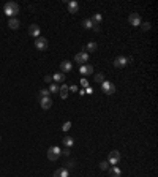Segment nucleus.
I'll return each instance as SVG.
<instances>
[{"instance_id":"nucleus-1","label":"nucleus","mask_w":158,"mask_h":177,"mask_svg":"<svg viewBox=\"0 0 158 177\" xmlns=\"http://www.w3.org/2000/svg\"><path fill=\"white\" fill-rule=\"evenodd\" d=\"M19 11H21V6L16 2H8V3H5V6H3V13L8 18H15Z\"/></svg>"},{"instance_id":"nucleus-2","label":"nucleus","mask_w":158,"mask_h":177,"mask_svg":"<svg viewBox=\"0 0 158 177\" xmlns=\"http://www.w3.org/2000/svg\"><path fill=\"white\" fill-rule=\"evenodd\" d=\"M60 155H62V150H60V147L57 146H52L47 149V158H49L51 161H56L60 158Z\"/></svg>"},{"instance_id":"nucleus-3","label":"nucleus","mask_w":158,"mask_h":177,"mask_svg":"<svg viewBox=\"0 0 158 177\" xmlns=\"http://www.w3.org/2000/svg\"><path fill=\"white\" fill-rule=\"evenodd\" d=\"M120 158H122V155H120V152L119 150H112L111 153H109V158H108V163L109 165H112V166H115L117 163L120 161Z\"/></svg>"},{"instance_id":"nucleus-4","label":"nucleus","mask_w":158,"mask_h":177,"mask_svg":"<svg viewBox=\"0 0 158 177\" xmlns=\"http://www.w3.org/2000/svg\"><path fill=\"white\" fill-rule=\"evenodd\" d=\"M101 90L105 92L106 95H112V93H115V86L112 82H108V81H105L101 84Z\"/></svg>"},{"instance_id":"nucleus-5","label":"nucleus","mask_w":158,"mask_h":177,"mask_svg":"<svg viewBox=\"0 0 158 177\" xmlns=\"http://www.w3.org/2000/svg\"><path fill=\"white\" fill-rule=\"evenodd\" d=\"M35 48L38 49V51H46L47 49V38H37L35 40Z\"/></svg>"},{"instance_id":"nucleus-6","label":"nucleus","mask_w":158,"mask_h":177,"mask_svg":"<svg viewBox=\"0 0 158 177\" xmlns=\"http://www.w3.org/2000/svg\"><path fill=\"white\" fill-rule=\"evenodd\" d=\"M128 22L131 24V25H141V18H139V15L138 13H131V15L128 16Z\"/></svg>"},{"instance_id":"nucleus-7","label":"nucleus","mask_w":158,"mask_h":177,"mask_svg":"<svg viewBox=\"0 0 158 177\" xmlns=\"http://www.w3.org/2000/svg\"><path fill=\"white\" fill-rule=\"evenodd\" d=\"M74 60H76L78 63H87V60H89V54L85 52V51H82V52H79V54H76V57H74Z\"/></svg>"},{"instance_id":"nucleus-8","label":"nucleus","mask_w":158,"mask_h":177,"mask_svg":"<svg viewBox=\"0 0 158 177\" xmlns=\"http://www.w3.org/2000/svg\"><path fill=\"white\" fill-rule=\"evenodd\" d=\"M127 57H123V55H119L117 59L114 60V67H117V68H123V67H127Z\"/></svg>"},{"instance_id":"nucleus-9","label":"nucleus","mask_w":158,"mask_h":177,"mask_svg":"<svg viewBox=\"0 0 158 177\" xmlns=\"http://www.w3.org/2000/svg\"><path fill=\"white\" fill-rule=\"evenodd\" d=\"M66 6H68V11L71 13V15H76L78 13V10H79V3L78 2H66Z\"/></svg>"},{"instance_id":"nucleus-10","label":"nucleus","mask_w":158,"mask_h":177,"mask_svg":"<svg viewBox=\"0 0 158 177\" xmlns=\"http://www.w3.org/2000/svg\"><path fill=\"white\" fill-rule=\"evenodd\" d=\"M60 70H62V71H63V73L71 71V70H73V63H71L70 60H63V62L60 63Z\"/></svg>"},{"instance_id":"nucleus-11","label":"nucleus","mask_w":158,"mask_h":177,"mask_svg":"<svg viewBox=\"0 0 158 177\" xmlns=\"http://www.w3.org/2000/svg\"><path fill=\"white\" fill-rule=\"evenodd\" d=\"M29 35H30V37H33V38H38V35H40V25L32 24L29 27Z\"/></svg>"},{"instance_id":"nucleus-12","label":"nucleus","mask_w":158,"mask_h":177,"mask_svg":"<svg viewBox=\"0 0 158 177\" xmlns=\"http://www.w3.org/2000/svg\"><path fill=\"white\" fill-rule=\"evenodd\" d=\"M40 103H41V108L43 109H49L52 106V100L49 97H44V98H40Z\"/></svg>"},{"instance_id":"nucleus-13","label":"nucleus","mask_w":158,"mask_h":177,"mask_svg":"<svg viewBox=\"0 0 158 177\" xmlns=\"http://www.w3.org/2000/svg\"><path fill=\"white\" fill-rule=\"evenodd\" d=\"M8 25H10L11 30H18L19 25H21V22H19L18 18H10V19H8Z\"/></svg>"},{"instance_id":"nucleus-14","label":"nucleus","mask_w":158,"mask_h":177,"mask_svg":"<svg viewBox=\"0 0 158 177\" xmlns=\"http://www.w3.org/2000/svg\"><path fill=\"white\" fill-rule=\"evenodd\" d=\"M59 95L62 100H65V98L68 97V86H65V84H62L60 89H59Z\"/></svg>"},{"instance_id":"nucleus-15","label":"nucleus","mask_w":158,"mask_h":177,"mask_svg":"<svg viewBox=\"0 0 158 177\" xmlns=\"http://www.w3.org/2000/svg\"><path fill=\"white\" fill-rule=\"evenodd\" d=\"M79 71H81L82 74H92V73H93V67H92V65H87V63H85V65L81 67Z\"/></svg>"},{"instance_id":"nucleus-16","label":"nucleus","mask_w":158,"mask_h":177,"mask_svg":"<svg viewBox=\"0 0 158 177\" xmlns=\"http://www.w3.org/2000/svg\"><path fill=\"white\" fill-rule=\"evenodd\" d=\"M90 21H92V24H93V25H100V22L103 21V16L100 15V13H95V15L90 18Z\"/></svg>"},{"instance_id":"nucleus-17","label":"nucleus","mask_w":158,"mask_h":177,"mask_svg":"<svg viewBox=\"0 0 158 177\" xmlns=\"http://www.w3.org/2000/svg\"><path fill=\"white\" fill-rule=\"evenodd\" d=\"M109 174H111V177H120L122 171L119 166H111V169H109Z\"/></svg>"},{"instance_id":"nucleus-18","label":"nucleus","mask_w":158,"mask_h":177,"mask_svg":"<svg viewBox=\"0 0 158 177\" xmlns=\"http://www.w3.org/2000/svg\"><path fill=\"white\" fill-rule=\"evenodd\" d=\"M97 49H98V44L97 43H93V41H92V43H89L84 49H82V51H89V52H95V51H97Z\"/></svg>"},{"instance_id":"nucleus-19","label":"nucleus","mask_w":158,"mask_h":177,"mask_svg":"<svg viewBox=\"0 0 158 177\" xmlns=\"http://www.w3.org/2000/svg\"><path fill=\"white\" fill-rule=\"evenodd\" d=\"M65 77H66V76H65L63 73H56V74L52 76V81H56V82H63Z\"/></svg>"},{"instance_id":"nucleus-20","label":"nucleus","mask_w":158,"mask_h":177,"mask_svg":"<svg viewBox=\"0 0 158 177\" xmlns=\"http://www.w3.org/2000/svg\"><path fill=\"white\" fill-rule=\"evenodd\" d=\"M59 84L57 82H51V87L49 89H47V90H49V93H59Z\"/></svg>"},{"instance_id":"nucleus-21","label":"nucleus","mask_w":158,"mask_h":177,"mask_svg":"<svg viewBox=\"0 0 158 177\" xmlns=\"http://www.w3.org/2000/svg\"><path fill=\"white\" fill-rule=\"evenodd\" d=\"M73 144H74V139H73L71 136H66V138H63V146H66L68 149H70Z\"/></svg>"},{"instance_id":"nucleus-22","label":"nucleus","mask_w":158,"mask_h":177,"mask_svg":"<svg viewBox=\"0 0 158 177\" xmlns=\"http://www.w3.org/2000/svg\"><path fill=\"white\" fill-rule=\"evenodd\" d=\"M93 79H95V82H97V84H103V82H105V74H103V73H98L97 76L93 77Z\"/></svg>"},{"instance_id":"nucleus-23","label":"nucleus","mask_w":158,"mask_h":177,"mask_svg":"<svg viewBox=\"0 0 158 177\" xmlns=\"http://www.w3.org/2000/svg\"><path fill=\"white\" fill-rule=\"evenodd\" d=\"M38 97H40V98H44V97H49V90H47V89H41V90L38 92Z\"/></svg>"},{"instance_id":"nucleus-24","label":"nucleus","mask_w":158,"mask_h":177,"mask_svg":"<svg viewBox=\"0 0 158 177\" xmlns=\"http://www.w3.org/2000/svg\"><path fill=\"white\" fill-rule=\"evenodd\" d=\"M82 25H84L85 29H92V27H93V24H92L90 19H84V21H82Z\"/></svg>"},{"instance_id":"nucleus-25","label":"nucleus","mask_w":158,"mask_h":177,"mask_svg":"<svg viewBox=\"0 0 158 177\" xmlns=\"http://www.w3.org/2000/svg\"><path fill=\"white\" fill-rule=\"evenodd\" d=\"M100 169H101V171H108V169H109V163L108 161H101L100 163Z\"/></svg>"},{"instance_id":"nucleus-26","label":"nucleus","mask_w":158,"mask_h":177,"mask_svg":"<svg viewBox=\"0 0 158 177\" xmlns=\"http://www.w3.org/2000/svg\"><path fill=\"white\" fill-rule=\"evenodd\" d=\"M70 128H71V122L68 120V122H65V123H63V126H62V130H63V131H68Z\"/></svg>"},{"instance_id":"nucleus-27","label":"nucleus","mask_w":158,"mask_h":177,"mask_svg":"<svg viewBox=\"0 0 158 177\" xmlns=\"http://www.w3.org/2000/svg\"><path fill=\"white\" fill-rule=\"evenodd\" d=\"M141 29H142V30H149V29H150V22H142V24H141Z\"/></svg>"},{"instance_id":"nucleus-28","label":"nucleus","mask_w":158,"mask_h":177,"mask_svg":"<svg viewBox=\"0 0 158 177\" xmlns=\"http://www.w3.org/2000/svg\"><path fill=\"white\" fill-rule=\"evenodd\" d=\"M44 82H47V84H51V82H52V76H49V74H46V76H44Z\"/></svg>"},{"instance_id":"nucleus-29","label":"nucleus","mask_w":158,"mask_h":177,"mask_svg":"<svg viewBox=\"0 0 158 177\" xmlns=\"http://www.w3.org/2000/svg\"><path fill=\"white\" fill-rule=\"evenodd\" d=\"M81 84H82L84 87H89V81L85 79V77H82V79H81Z\"/></svg>"},{"instance_id":"nucleus-30","label":"nucleus","mask_w":158,"mask_h":177,"mask_svg":"<svg viewBox=\"0 0 158 177\" xmlns=\"http://www.w3.org/2000/svg\"><path fill=\"white\" fill-rule=\"evenodd\" d=\"M70 168H74V161H66V169H70Z\"/></svg>"},{"instance_id":"nucleus-31","label":"nucleus","mask_w":158,"mask_h":177,"mask_svg":"<svg viewBox=\"0 0 158 177\" xmlns=\"http://www.w3.org/2000/svg\"><path fill=\"white\" fill-rule=\"evenodd\" d=\"M62 153H63V155H65V157H68V155H70V149H68V147H66V149H65V150H62Z\"/></svg>"},{"instance_id":"nucleus-32","label":"nucleus","mask_w":158,"mask_h":177,"mask_svg":"<svg viewBox=\"0 0 158 177\" xmlns=\"http://www.w3.org/2000/svg\"><path fill=\"white\" fill-rule=\"evenodd\" d=\"M54 177H62V171H60V169H57V171L54 172Z\"/></svg>"},{"instance_id":"nucleus-33","label":"nucleus","mask_w":158,"mask_h":177,"mask_svg":"<svg viewBox=\"0 0 158 177\" xmlns=\"http://www.w3.org/2000/svg\"><path fill=\"white\" fill-rule=\"evenodd\" d=\"M92 29H93V32H100V25H93Z\"/></svg>"},{"instance_id":"nucleus-34","label":"nucleus","mask_w":158,"mask_h":177,"mask_svg":"<svg viewBox=\"0 0 158 177\" xmlns=\"http://www.w3.org/2000/svg\"><path fill=\"white\" fill-rule=\"evenodd\" d=\"M68 90H73V92H76V90H78V87H76V86H71V87H68Z\"/></svg>"}]
</instances>
